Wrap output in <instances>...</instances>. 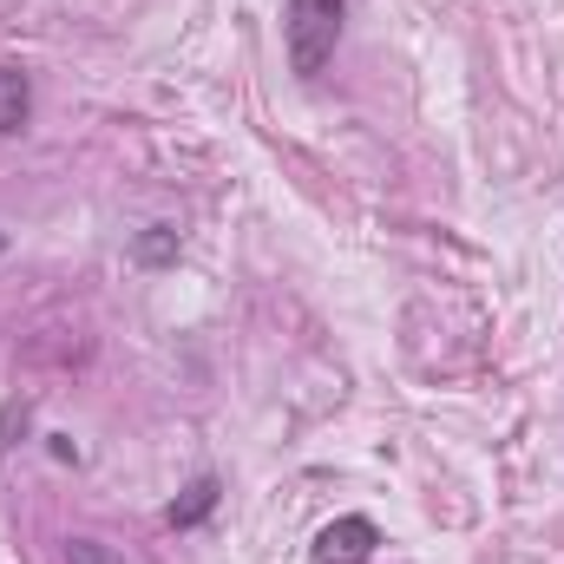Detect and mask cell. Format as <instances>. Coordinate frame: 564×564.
<instances>
[{
  "label": "cell",
  "instance_id": "obj_4",
  "mask_svg": "<svg viewBox=\"0 0 564 564\" xmlns=\"http://www.w3.org/2000/svg\"><path fill=\"white\" fill-rule=\"evenodd\" d=\"M26 119H33V79L20 66H0V139L26 132Z\"/></svg>",
  "mask_w": 564,
  "mask_h": 564
},
{
  "label": "cell",
  "instance_id": "obj_3",
  "mask_svg": "<svg viewBox=\"0 0 564 564\" xmlns=\"http://www.w3.org/2000/svg\"><path fill=\"white\" fill-rule=\"evenodd\" d=\"M217 499H224V486L204 473V479H191V486H184V499H171L164 525H171V532H191V525H204V519L217 512Z\"/></svg>",
  "mask_w": 564,
  "mask_h": 564
},
{
  "label": "cell",
  "instance_id": "obj_6",
  "mask_svg": "<svg viewBox=\"0 0 564 564\" xmlns=\"http://www.w3.org/2000/svg\"><path fill=\"white\" fill-rule=\"evenodd\" d=\"M66 564H119L99 539H66Z\"/></svg>",
  "mask_w": 564,
  "mask_h": 564
},
{
  "label": "cell",
  "instance_id": "obj_8",
  "mask_svg": "<svg viewBox=\"0 0 564 564\" xmlns=\"http://www.w3.org/2000/svg\"><path fill=\"white\" fill-rule=\"evenodd\" d=\"M0 257H7V237H0Z\"/></svg>",
  "mask_w": 564,
  "mask_h": 564
},
{
  "label": "cell",
  "instance_id": "obj_2",
  "mask_svg": "<svg viewBox=\"0 0 564 564\" xmlns=\"http://www.w3.org/2000/svg\"><path fill=\"white\" fill-rule=\"evenodd\" d=\"M375 545H381V525L368 519V512H341V519H328L322 532H315V564H368L375 558Z\"/></svg>",
  "mask_w": 564,
  "mask_h": 564
},
{
  "label": "cell",
  "instance_id": "obj_5",
  "mask_svg": "<svg viewBox=\"0 0 564 564\" xmlns=\"http://www.w3.org/2000/svg\"><path fill=\"white\" fill-rule=\"evenodd\" d=\"M132 263H144V270H164V263H177V230H171V224H151L139 243H132Z\"/></svg>",
  "mask_w": 564,
  "mask_h": 564
},
{
  "label": "cell",
  "instance_id": "obj_7",
  "mask_svg": "<svg viewBox=\"0 0 564 564\" xmlns=\"http://www.w3.org/2000/svg\"><path fill=\"white\" fill-rule=\"evenodd\" d=\"M53 459H66V466H79V446H73L66 433H53Z\"/></svg>",
  "mask_w": 564,
  "mask_h": 564
},
{
  "label": "cell",
  "instance_id": "obj_1",
  "mask_svg": "<svg viewBox=\"0 0 564 564\" xmlns=\"http://www.w3.org/2000/svg\"><path fill=\"white\" fill-rule=\"evenodd\" d=\"M341 20H348V0H289V13H282V40H289V66H295V79H322V73H328L335 40H341Z\"/></svg>",
  "mask_w": 564,
  "mask_h": 564
}]
</instances>
